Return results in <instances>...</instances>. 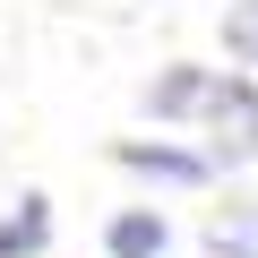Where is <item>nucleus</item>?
I'll use <instances>...</instances> for the list:
<instances>
[{
	"mask_svg": "<svg viewBox=\"0 0 258 258\" xmlns=\"http://www.w3.org/2000/svg\"><path fill=\"white\" fill-rule=\"evenodd\" d=\"M120 164H129V172H155V181H207L198 155H181V147H147V138H129Z\"/></svg>",
	"mask_w": 258,
	"mask_h": 258,
	"instance_id": "obj_4",
	"label": "nucleus"
},
{
	"mask_svg": "<svg viewBox=\"0 0 258 258\" xmlns=\"http://www.w3.org/2000/svg\"><path fill=\"white\" fill-rule=\"evenodd\" d=\"M112 258H164L172 249V232H164V215H147V207H129V215H112Z\"/></svg>",
	"mask_w": 258,
	"mask_h": 258,
	"instance_id": "obj_2",
	"label": "nucleus"
},
{
	"mask_svg": "<svg viewBox=\"0 0 258 258\" xmlns=\"http://www.w3.org/2000/svg\"><path fill=\"white\" fill-rule=\"evenodd\" d=\"M224 52L258 60V0H232V9H224Z\"/></svg>",
	"mask_w": 258,
	"mask_h": 258,
	"instance_id": "obj_6",
	"label": "nucleus"
},
{
	"mask_svg": "<svg viewBox=\"0 0 258 258\" xmlns=\"http://www.w3.org/2000/svg\"><path fill=\"white\" fill-rule=\"evenodd\" d=\"M207 86H215L207 69H164V78L147 86V112H155V120H181V112H198V103H207Z\"/></svg>",
	"mask_w": 258,
	"mask_h": 258,
	"instance_id": "obj_3",
	"label": "nucleus"
},
{
	"mask_svg": "<svg viewBox=\"0 0 258 258\" xmlns=\"http://www.w3.org/2000/svg\"><path fill=\"white\" fill-rule=\"evenodd\" d=\"M198 112H207V129H215V155H224V164H249V155H258V86H249V78H215Z\"/></svg>",
	"mask_w": 258,
	"mask_h": 258,
	"instance_id": "obj_1",
	"label": "nucleus"
},
{
	"mask_svg": "<svg viewBox=\"0 0 258 258\" xmlns=\"http://www.w3.org/2000/svg\"><path fill=\"white\" fill-rule=\"evenodd\" d=\"M43 241H52V215H43V198H26L9 224H0V258H35Z\"/></svg>",
	"mask_w": 258,
	"mask_h": 258,
	"instance_id": "obj_5",
	"label": "nucleus"
}]
</instances>
